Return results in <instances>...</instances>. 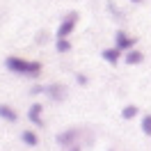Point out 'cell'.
<instances>
[{
	"label": "cell",
	"mask_w": 151,
	"mask_h": 151,
	"mask_svg": "<svg viewBox=\"0 0 151 151\" xmlns=\"http://www.w3.org/2000/svg\"><path fill=\"white\" fill-rule=\"evenodd\" d=\"M131 2H135V5H142V2H144V0H131Z\"/></svg>",
	"instance_id": "18"
},
{
	"label": "cell",
	"mask_w": 151,
	"mask_h": 151,
	"mask_svg": "<svg viewBox=\"0 0 151 151\" xmlns=\"http://www.w3.org/2000/svg\"><path fill=\"white\" fill-rule=\"evenodd\" d=\"M5 69L16 76H28V78H39L41 76V62L25 60V57H19V55L5 57Z\"/></svg>",
	"instance_id": "1"
},
{
	"label": "cell",
	"mask_w": 151,
	"mask_h": 151,
	"mask_svg": "<svg viewBox=\"0 0 151 151\" xmlns=\"http://www.w3.org/2000/svg\"><path fill=\"white\" fill-rule=\"evenodd\" d=\"M66 151H83V147H80V144H73V147H69Z\"/></svg>",
	"instance_id": "17"
},
{
	"label": "cell",
	"mask_w": 151,
	"mask_h": 151,
	"mask_svg": "<svg viewBox=\"0 0 151 151\" xmlns=\"http://www.w3.org/2000/svg\"><path fill=\"white\" fill-rule=\"evenodd\" d=\"M0 119H5L7 124H16L19 122V112L7 103H0Z\"/></svg>",
	"instance_id": "8"
},
{
	"label": "cell",
	"mask_w": 151,
	"mask_h": 151,
	"mask_svg": "<svg viewBox=\"0 0 151 151\" xmlns=\"http://www.w3.org/2000/svg\"><path fill=\"white\" fill-rule=\"evenodd\" d=\"M124 60H126V64H131V66L142 64V62H144V53H142V50H137V48H133V50H126Z\"/></svg>",
	"instance_id": "9"
},
{
	"label": "cell",
	"mask_w": 151,
	"mask_h": 151,
	"mask_svg": "<svg viewBox=\"0 0 151 151\" xmlns=\"http://www.w3.org/2000/svg\"><path fill=\"white\" fill-rule=\"evenodd\" d=\"M55 48H57V53L60 55H66V53H71V41L69 39H55Z\"/></svg>",
	"instance_id": "11"
},
{
	"label": "cell",
	"mask_w": 151,
	"mask_h": 151,
	"mask_svg": "<svg viewBox=\"0 0 151 151\" xmlns=\"http://www.w3.org/2000/svg\"><path fill=\"white\" fill-rule=\"evenodd\" d=\"M78 12H69L64 19L60 21V25H57V39H69L71 35H73L76 25H78Z\"/></svg>",
	"instance_id": "2"
},
{
	"label": "cell",
	"mask_w": 151,
	"mask_h": 151,
	"mask_svg": "<svg viewBox=\"0 0 151 151\" xmlns=\"http://www.w3.org/2000/svg\"><path fill=\"white\" fill-rule=\"evenodd\" d=\"M108 9H110V12H112V14H114V16H122V12H119V9H117V7H114V5H112V2H108Z\"/></svg>",
	"instance_id": "16"
},
{
	"label": "cell",
	"mask_w": 151,
	"mask_h": 151,
	"mask_svg": "<svg viewBox=\"0 0 151 151\" xmlns=\"http://www.w3.org/2000/svg\"><path fill=\"white\" fill-rule=\"evenodd\" d=\"M137 105H124V110H122V117L124 119H133V117H137Z\"/></svg>",
	"instance_id": "12"
},
{
	"label": "cell",
	"mask_w": 151,
	"mask_h": 151,
	"mask_svg": "<svg viewBox=\"0 0 151 151\" xmlns=\"http://www.w3.org/2000/svg\"><path fill=\"white\" fill-rule=\"evenodd\" d=\"M46 96L50 99V101L60 103V101H64V99H66V87L62 85V83H53V85H46Z\"/></svg>",
	"instance_id": "5"
},
{
	"label": "cell",
	"mask_w": 151,
	"mask_h": 151,
	"mask_svg": "<svg viewBox=\"0 0 151 151\" xmlns=\"http://www.w3.org/2000/svg\"><path fill=\"white\" fill-rule=\"evenodd\" d=\"M76 83H78L80 87H87L89 85V78H87L85 73H76Z\"/></svg>",
	"instance_id": "14"
},
{
	"label": "cell",
	"mask_w": 151,
	"mask_h": 151,
	"mask_svg": "<svg viewBox=\"0 0 151 151\" xmlns=\"http://www.w3.org/2000/svg\"><path fill=\"white\" fill-rule=\"evenodd\" d=\"M80 128L78 126H71V128H64L62 133H57L55 135V142L57 147H62V149H69V147H73V144H78V137H80Z\"/></svg>",
	"instance_id": "3"
},
{
	"label": "cell",
	"mask_w": 151,
	"mask_h": 151,
	"mask_svg": "<svg viewBox=\"0 0 151 151\" xmlns=\"http://www.w3.org/2000/svg\"><path fill=\"white\" fill-rule=\"evenodd\" d=\"M44 108H41V103H32L30 105V110H28V119L35 126H44Z\"/></svg>",
	"instance_id": "7"
},
{
	"label": "cell",
	"mask_w": 151,
	"mask_h": 151,
	"mask_svg": "<svg viewBox=\"0 0 151 151\" xmlns=\"http://www.w3.org/2000/svg\"><path fill=\"white\" fill-rule=\"evenodd\" d=\"M108 151H114V149H108Z\"/></svg>",
	"instance_id": "19"
},
{
	"label": "cell",
	"mask_w": 151,
	"mask_h": 151,
	"mask_svg": "<svg viewBox=\"0 0 151 151\" xmlns=\"http://www.w3.org/2000/svg\"><path fill=\"white\" fill-rule=\"evenodd\" d=\"M21 140H23V144H25V147H37V144H39V135H37L35 131L25 128V131L21 133Z\"/></svg>",
	"instance_id": "10"
},
{
	"label": "cell",
	"mask_w": 151,
	"mask_h": 151,
	"mask_svg": "<svg viewBox=\"0 0 151 151\" xmlns=\"http://www.w3.org/2000/svg\"><path fill=\"white\" fill-rule=\"evenodd\" d=\"M122 53H124V50H119L117 46H110V48H103V50H101V57H103L108 64L117 66V62L122 60Z\"/></svg>",
	"instance_id": "6"
},
{
	"label": "cell",
	"mask_w": 151,
	"mask_h": 151,
	"mask_svg": "<svg viewBox=\"0 0 151 151\" xmlns=\"http://www.w3.org/2000/svg\"><path fill=\"white\" fill-rule=\"evenodd\" d=\"M140 128H142V133H144V135H149V137H151V114H144V117H142Z\"/></svg>",
	"instance_id": "13"
},
{
	"label": "cell",
	"mask_w": 151,
	"mask_h": 151,
	"mask_svg": "<svg viewBox=\"0 0 151 151\" xmlns=\"http://www.w3.org/2000/svg\"><path fill=\"white\" fill-rule=\"evenodd\" d=\"M30 94H32V96H37V94H46V85H32Z\"/></svg>",
	"instance_id": "15"
},
{
	"label": "cell",
	"mask_w": 151,
	"mask_h": 151,
	"mask_svg": "<svg viewBox=\"0 0 151 151\" xmlns=\"http://www.w3.org/2000/svg\"><path fill=\"white\" fill-rule=\"evenodd\" d=\"M135 44H137V37H133V35H128V32H124V30H117L114 32V46L119 48V50H133L135 48Z\"/></svg>",
	"instance_id": "4"
}]
</instances>
